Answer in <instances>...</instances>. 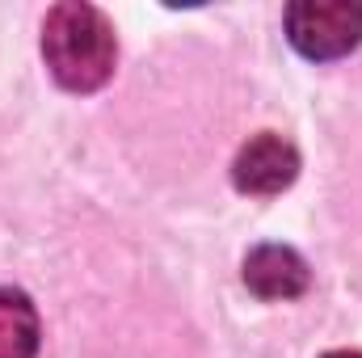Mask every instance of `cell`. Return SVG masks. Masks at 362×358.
Masks as SVG:
<instances>
[{
    "instance_id": "cell-1",
    "label": "cell",
    "mask_w": 362,
    "mask_h": 358,
    "mask_svg": "<svg viewBox=\"0 0 362 358\" xmlns=\"http://www.w3.org/2000/svg\"><path fill=\"white\" fill-rule=\"evenodd\" d=\"M42 59L59 81V89L97 93L114 76V59H118L114 25L93 4L81 0L55 4L42 21Z\"/></svg>"
},
{
    "instance_id": "cell-2",
    "label": "cell",
    "mask_w": 362,
    "mask_h": 358,
    "mask_svg": "<svg viewBox=\"0 0 362 358\" xmlns=\"http://www.w3.org/2000/svg\"><path fill=\"white\" fill-rule=\"evenodd\" d=\"M286 38L303 59L329 64L362 42V4L354 0H295L282 13Z\"/></svg>"
},
{
    "instance_id": "cell-3",
    "label": "cell",
    "mask_w": 362,
    "mask_h": 358,
    "mask_svg": "<svg viewBox=\"0 0 362 358\" xmlns=\"http://www.w3.org/2000/svg\"><path fill=\"white\" fill-rule=\"evenodd\" d=\"M295 178H299V152H295V144H286L274 131L253 135L232 161V181L240 194L270 198V194H282Z\"/></svg>"
},
{
    "instance_id": "cell-4",
    "label": "cell",
    "mask_w": 362,
    "mask_h": 358,
    "mask_svg": "<svg viewBox=\"0 0 362 358\" xmlns=\"http://www.w3.org/2000/svg\"><path fill=\"white\" fill-rule=\"evenodd\" d=\"M312 282L308 262L291 245H257L245 258V287L257 299H295Z\"/></svg>"
},
{
    "instance_id": "cell-5",
    "label": "cell",
    "mask_w": 362,
    "mask_h": 358,
    "mask_svg": "<svg viewBox=\"0 0 362 358\" xmlns=\"http://www.w3.org/2000/svg\"><path fill=\"white\" fill-rule=\"evenodd\" d=\"M38 354V312L25 291L0 287V358Z\"/></svg>"
},
{
    "instance_id": "cell-6",
    "label": "cell",
    "mask_w": 362,
    "mask_h": 358,
    "mask_svg": "<svg viewBox=\"0 0 362 358\" xmlns=\"http://www.w3.org/2000/svg\"><path fill=\"white\" fill-rule=\"evenodd\" d=\"M325 358H362V354H354V350H333V354H325Z\"/></svg>"
}]
</instances>
